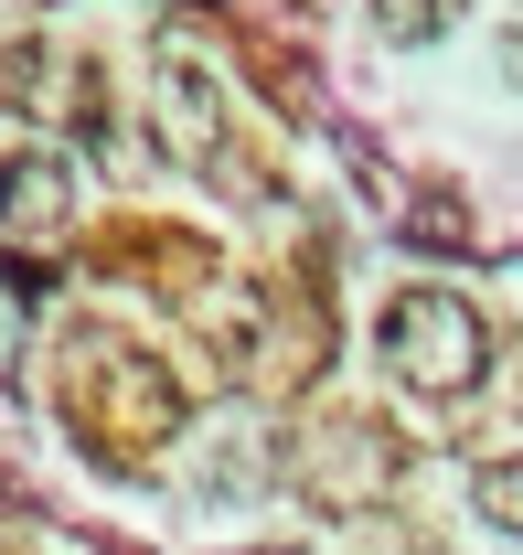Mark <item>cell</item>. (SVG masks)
<instances>
[{"mask_svg": "<svg viewBox=\"0 0 523 555\" xmlns=\"http://www.w3.org/2000/svg\"><path fill=\"white\" fill-rule=\"evenodd\" d=\"M65 416L97 460H150L171 449L182 427V374L161 363L150 343H118V332H86L65 352Z\"/></svg>", "mask_w": 523, "mask_h": 555, "instance_id": "cell-1", "label": "cell"}, {"mask_svg": "<svg viewBox=\"0 0 523 555\" xmlns=\"http://www.w3.org/2000/svg\"><path fill=\"white\" fill-rule=\"evenodd\" d=\"M385 363L417 385V396H470L492 374V332L459 288H406L385 310Z\"/></svg>", "mask_w": 523, "mask_h": 555, "instance_id": "cell-2", "label": "cell"}, {"mask_svg": "<svg viewBox=\"0 0 523 555\" xmlns=\"http://www.w3.org/2000/svg\"><path fill=\"white\" fill-rule=\"evenodd\" d=\"M161 129H171V150L193 160V171H246V150H235V107H225V86L193 65V54H161Z\"/></svg>", "mask_w": 523, "mask_h": 555, "instance_id": "cell-3", "label": "cell"}, {"mask_svg": "<svg viewBox=\"0 0 523 555\" xmlns=\"http://www.w3.org/2000/svg\"><path fill=\"white\" fill-rule=\"evenodd\" d=\"M97 268H150V288H171V299H203V278H214V246H203V235H171V224H118V235L97 246Z\"/></svg>", "mask_w": 523, "mask_h": 555, "instance_id": "cell-4", "label": "cell"}, {"mask_svg": "<svg viewBox=\"0 0 523 555\" xmlns=\"http://www.w3.org/2000/svg\"><path fill=\"white\" fill-rule=\"evenodd\" d=\"M0 214H11L22 235L65 224V214H75V171H65V150H22V160H0Z\"/></svg>", "mask_w": 523, "mask_h": 555, "instance_id": "cell-5", "label": "cell"}, {"mask_svg": "<svg viewBox=\"0 0 523 555\" xmlns=\"http://www.w3.org/2000/svg\"><path fill=\"white\" fill-rule=\"evenodd\" d=\"M470 502H481L492 534H523V460H481L470 470Z\"/></svg>", "mask_w": 523, "mask_h": 555, "instance_id": "cell-6", "label": "cell"}, {"mask_svg": "<svg viewBox=\"0 0 523 555\" xmlns=\"http://www.w3.org/2000/svg\"><path fill=\"white\" fill-rule=\"evenodd\" d=\"M374 22H385L395 43H428L438 33V0H374Z\"/></svg>", "mask_w": 523, "mask_h": 555, "instance_id": "cell-7", "label": "cell"}, {"mask_svg": "<svg viewBox=\"0 0 523 555\" xmlns=\"http://www.w3.org/2000/svg\"><path fill=\"white\" fill-rule=\"evenodd\" d=\"M33 75H43L33 43H0V107H22V86H33Z\"/></svg>", "mask_w": 523, "mask_h": 555, "instance_id": "cell-8", "label": "cell"}]
</instances>
